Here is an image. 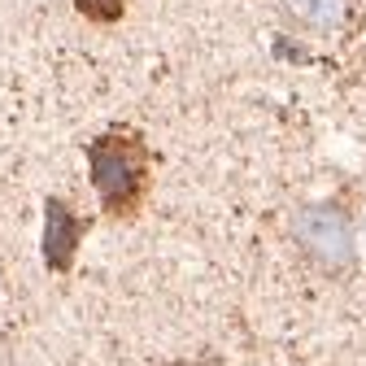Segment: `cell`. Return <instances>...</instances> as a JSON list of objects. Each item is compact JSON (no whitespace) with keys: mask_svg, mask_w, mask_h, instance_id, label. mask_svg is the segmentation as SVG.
Instances as JSON below:
<instances>
[{"mask_svg":"<svg viewBox=\"0 0 366 366\" xmlns=\"http://www.w3.org/2000/svg\"><path fill=\"white\" fill-rule=\"evenodd\" d=\"M87 179L101 197L105 218H140L153 188V153L135 127H109L87 140Z\"/></svg>","mask_w":366,"mask_h":366,"instance_id":"obj_1","label":"cell"},{"mask_svg":"<svg viewBox=\"0 0 366 366\" xmlns=\"http://www.w3.org/2000/svg\"><path fill=\"white\" fill-rule=\"evenodd\" d=\"M83 236H87V222L70 209L66 197H49V201H44V244H39L44 249V266L57 270V274H70Z\"/></svg>","mask_w":366,"mask_h":366,"instance_id":"obj_3","label":"cell"},{"mask_svg":"<svg viewBox=\"0 0 366 366\" xmlns=\"http://www.w3.org/2000/svg\"><path fill=\"white\" fill-rule=\"evenodd\" d=\"M166 366H192V362H166Z\"/></svg>","mask_w":366,"mask_h":366,"instance_id":"obj_6","label":"cell"},{"mask_svg":"<svg viewBox=\"0 0 366 366\" xmlns=\"http://www.w3.org/2000/svg\"><path fill=\"white\" fill-rule=\"evenodd\" d=\"M74 9L87 18V22H101V26H114L122 14H127V0H74Z\"/></svg>","mask_w":366,"mask_h":366,"instance_id":"obj_5","label":"cell"},{"mask_svg":"<svg viewBox=\"0 0 366 366\" xmlns=\"http://www.w3.org/2000/svg\"><path fill=\"white\" fill-rule=\"evenodd\" d=\"M284 9L310 31H336L345 22V0H284Z\"/></svg>","mask_w":366,"mask_h":366,"instance_id":"obj_4","label":"cell"},{"mask_svg":"<svg viewBox=\"0 0 366 366\" xmlns=\"http://www.w3.org/2000/svg\"><path fill=\"white\" fill-rule=\"evenodd\" d=\"M292 240L323 274H349L357 266V232L345 205L314 201L292 214Z\"/></svg>","mask_w":366,"mask_h":366,"instance_id":"obj_2","label":"cell"},{"mask_svg":"<svg viewBox=\"0 0 366 366\" xmlns=\"http://www.w3.org/2000/svg\"><path fill=\"white\" fill-rule=\"evenodd\" d=\"M362 240H366V222H362Z\"/></svg>","mask_w":366,"mask_h":366,"instance_id":"obj_7","label":"cell"}]
</instances>
